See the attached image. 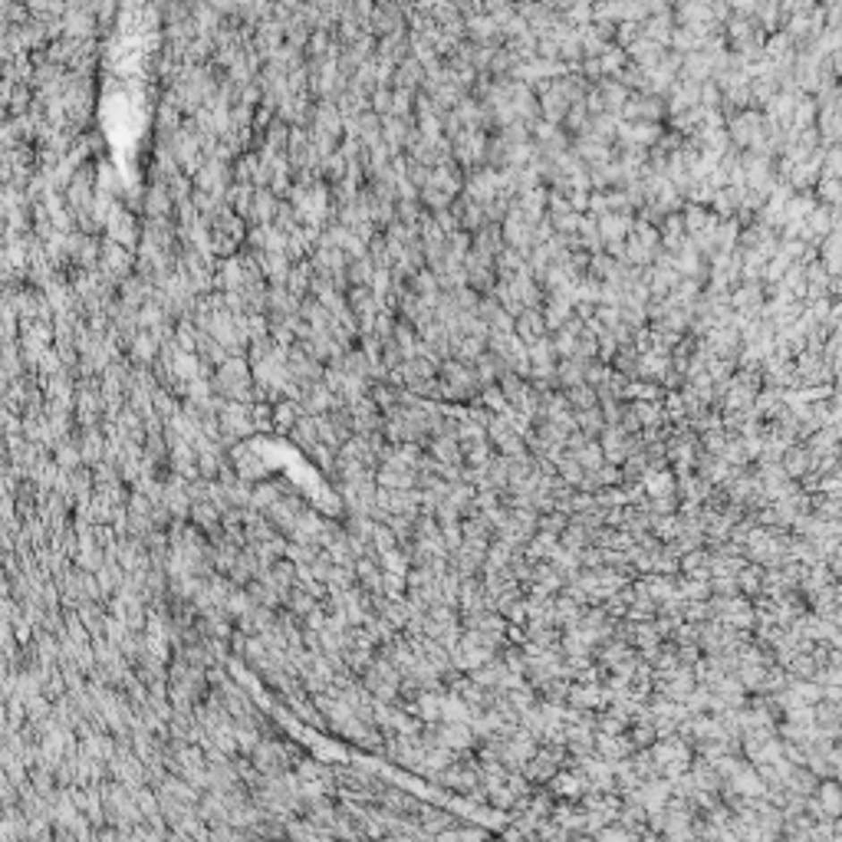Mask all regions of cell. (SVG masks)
<instances>
[{
    "instance_id": "obj_1",
    "label": "cell",
    "mask_w": 842,
    "mask_h": 842,
    "mask_svg": "<svg viewBox=\"0 0 842 842\" xmlns=\"http://www.w3.org/2000/svg\"><path fill=\"white\" fill-rule=\"evenodd\" d=\"M362 685H366L369 694L376 701H392V704H395L398 688H402V668L378 655V659L369 665L366 675H362Z\"/></svg>"
},
{
    "instance_id": "obj_4",
    "label": "cell",
    "mask_w": 842,
    "mask_h": 842,
    "mask_svg": "<svg viewBox=\"0 0 842 842\" xmlns=\"http://www.w3.org/2000/svg\"><path fill=\"white\" fill-rule=\"evenodd\" d=\"M227 461H231V467L241 477H244V481H260V477H267L264 461H260V457H257L254 451L244 445V441L231 445V451H227Z\"/></svg>"
},
{
    "instance_id": "obj_3",
    "label": "cell",
    "mask_w": 842,
    "mask_h": 842,
    "mask_svg": "<svg viewBox=\"0 0 842 842\" xmlns=\"http://www.w3.org/2000/svg\"><path fill=\"white\" fill-rule=\"evenodd\" d=\"M303 500L296 498V494H290V490H284L280 494V500H276L274 507L267 510V520L274 523L276 530H284V533H290V527H293L296 520L303 517Z\"/></svg>"
},
{
    "instance_id": "obj_5",
    "label": "cell",
    "mask_w": 842,
    "mask_h": 842,
    "mask_svg": "<svg viewBox=\"0 0 842 842\" xmlns=\"http://www.w3.org/2000/svg\"><path fill=\"white\" fill-rule=\"evenodd\" d=\"M300 421V415H296V408L290 405V402H280V405H274V428H280V431H293V425Z\"/></svg>"
},
{
    "instance_id": "obj_2",
    "label": "cell",
    "mask_w": 842,
    "mask_h": 842,
    "mask_svg": "<svg viewBox=\"0 0 842 842\" xmlns=\"http://www.w3.org/2000/svg\"><path fill=\"white\" fill-rule=\"evenodd\" d=\"M214 392L224 398H247L251 395V376L244 366H224L221 376L214 378Z\"/></svg>"
}]
</instances>
